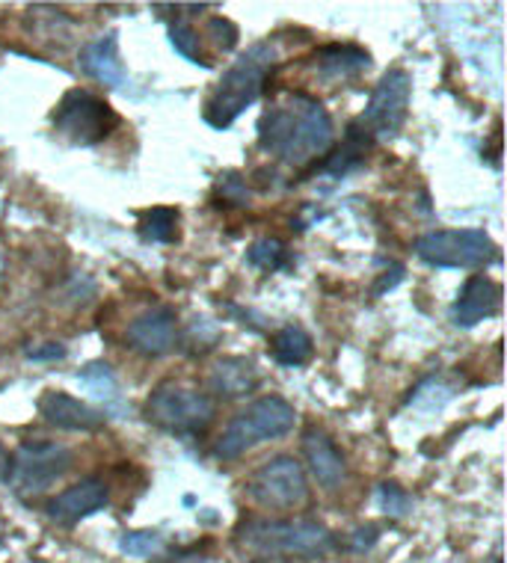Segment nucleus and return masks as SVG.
<instances>
[{
    "mask_svg": "<svg viewBox=\"0 0 507 563\" xmlns=\"http://www.w3.org/2000/svg\"><path fill=\"white\" fill-rule=\"evenodd\" d=\"M332 119L306 92H285L258 119V148L288 166H312L332 148Z\"/></svg>",
    "mask_w": 507,
    "mask_h": 563,
    "instance_id": "nucleus-1",
    "label": "nucleus"
},
{
    "mask_svg": "<svg viewBox=\"0 0 507 563\" xmlns=\"http://www.w3.org/2000/svg\"><path fill=\"white\" fill-rule=\"evenodd\" d=\"M234 537L246 554L262 561H318L335 545V537L312 519H246Z\"/></svg>",
    "mask_w": 507,
    "mask_h": 563,
    "instance_id": "nucleus-2",
    "label": "nucleus"
},
{
    "mask_svg": "<svg viewBox=\"0 0 507 563\" xmlns=\"http://www.w3.org/2000/svg\"><path fill=\"white\" fill-rule=\"evenodd\" d=\"M271 59H274L271 45H255V48L246 51L244 57H238L234 66L225 68L223 78L217 80V87L208 96L206 110H202L208 125L225 131L246 108H253L262 98L271 66H274Z\"/></svg>",
    "mask_w": 507,
    "mask_h": 563,
    "instance_id": "nucleus-3",
    "label": "nucleus"
},
{
    "mask_svg": "<svg viewBox=\"0 0 507 563\" xmlns=\"http://www.w3.org/2000/svg\"><path fill=\"white\" fill-rule=\"evenodd\" d=\"M297 424V409L279 395H267V398L253 400L244 412L229 421L223 437L217 439L214 456L217 460H238L246 454L250 448L271 442V439L288 437Z\"/></svg>",
    "mask_w": 507,
    "mask_h": 563,
    "instance_id": "nucleus-4",
    "label": "nucleus"
},
{
    "mask_svg": "<svg viewBox=\"0 0 507 563\" xmlns=\"http://www.w3.org/2000/svg\"><path fill=\"white\" fill-rule=\"evenodd\" d=\"M214 412V400L206 391L190 389L181 383H161L143 407L148 424L185 439L202 437L211 428Z\"/></svg>",
    "mask_w": 507,
    "mask_h": 563,
    "instance_id": "nucleus-5",
    "label": "nucleus"
},
{
    "mask_svg": "<svg viewBox=\"0 0 507 563\" xmlns=\"http://www.w3.org/2000/svg\"><path fill=\"white\" fill-rule=\"evenodd\" d=\"M51 125L69 146L89 148L119 128V113L89 89H69L51 113Z\"/></svg>",
    "mask_w": 507,
    "mask_h": 563,
    "instance_id": "nucleus-6",
    "label": "nucleus"
},
{
    "mask_svg": "<svg viewBox=\"0 0 507 563\" xmlns=\"http://www.w3.org/2000/svg\"><path fill=\"white\" fill-rule=\"evenodd\" d=\"M416 255L442 271H475L498 262V246L484 229H445L428 232L416 241Z\"/></svg>",
    "mask_w": 507,
    "mask_h": 563,
    "instance_id": "nucleus-7",
    "label": "nucleus"
},
{
    "mask_svg": "<svg viewBox=\"0 0 507 563\" xmlns=\"http://www.w3.org/2000/svg\"><path fill=\"white\" fill-rule=\"evenodd\" d=\"M71 460H75V454L57 442H24L10 456L7 484L12 486L15 496L36 498L48 493L51 486L69 472Z\"/></svg>",
    "mask_w": 507,
    "mask_h": 563,
    "instance_id": "nucleus-8",
    "label": "nucleus"
},
{
    "mask_svg": "<svg viewBox=\"0 0 507 563\" xmlns=\"http://www.w3.org/2000/svg\"><path fill=\"white\" fill-rule=\"evenodd\" d=\"M246 496L267 510H297L309 498V481L302 466L288 454L267 460L246 477Z\"/></svg>",
    "mask_w": 507,
    "mask_h": 563,
    "instance_id": "nucleus-9",
    "label": "nucleus"
},
{
    "mask_svg": "<svg viewBox=\"0 0 507 563\" xmlns=\"http://www.w3.org/2000/svg\"><path fill=\"white\" fill-rule=\"evenodd\" d=\"M412 98V78L404 68H389L381 84L371 92L368 108L362 117V125L374 136H395L407 122Z\"/></svg>",
    "mask_w": 507,
    "mask_h": 563,
    "instance_id": "nucleus-10",
    "label": "nucleus"
},
{
    "mask_svg": "<svg viewBox=\"0 0 507 563\" xmlns=\"http://www.w3.org/2000/svg\"><path fill=\"white\" fill-rule=\"evenodd\" d=\"M125 339L131 347L137 350L140 356L148 360H161L176 347V311L166 306L143 311L134 321L128 323Z\"/></svg>",
    "mask_w": 507,
    "mask_h": 563,
    "instance_id": "nucleus-11",
    "label": "nucleus"
},
{
    "mask_svg": "<svg viewBox=\"0 0 507 563\" xmlns=\"http://www.w3.org/2000/svg\"><path fill=\"white\" fill-rule=\"evenodd\" d=\"M110 489L101 477H84L78 484H71L69 489H63L57 498H51L45 514L51 516V522L57 525H78L80 519L98 514L101 507H108Z\"/></svg>",
    "mask_w": 507,
    "mask_h": 563,
    "instance_id": "nucleus-12",
    "label": "nucleus"
},
{
    "mask_svg": "<svg viewBox=\"0 0 507 563\" xmlns=\"http://www.w3.org/2000/svg\"><path fill=\"white\" fill-rule=\"evenodd\" d=\"M36 409H40V416L48 421L51 428L69 430V433H96L108 421L104 412H98L84 400L71 398L66 391H45Z\"/></svg>",
    "mask_w": 507,
    "mask_h": 563,
    "instance_id": "nucleus-13",
    "label": "nucleus"
},
{
    "mask_svg": "<svg viewBox=\"0 0 507 563\" xmlns=\"http://www.w3.org/2000/svg\"><path fill=\"white\" fill-rule=\"evenodd\" d=\"M502 309V285L489 276H472L458 294V300L451 306V323L472 330L481 321H487Z\"/></svg>",
    "mask_w": 507,
    "mask_h": 563,
    "instance_id": "nucleus-14",
    "label": "nucleus"
},
{
    "mask_svg": "<svg viewBox=\"0 0 507 563\" xmlns=\"http://www.w3.org/2000/svg\"><path fill=\"white\" fill-rule=\"evenodd\" d=\"M302 454H306V463L312 468L315 481L323 489H335V486L344 484L348 466H344L342 451L335 448V442L321 428L302 430Z\"/></svg>",
    "mask_w": 507,
    "mask_h": 563,
    "instance_id": "nucleus-15",
    "label": "nucleus"
},
{
    "mask_svg": "<svg viewBox=\"0 0 507 563\" xmlns=\"http://www.w3.org/2000/svg\"><path fill=\"white\" fill-rule=\"evenodd\" d=\"M78 63L84 68V75L92 78L96 84H104V87L119 89L125 84V66L119 59V42L117 33H104V36H96L89 40L78 54Z\"/></svg>",
    "mask_w": 507,
    "mask_h": 563,
    "instance_id": "nucleus-16",
    "label": "nucleus"
},
{
    "mask_svg": "<svg viewBox=\"0 0 507 563\" xmlns=\"http://www.w3.org/2000/svg\"><path fill=\"white\" fill-rule=\"evenodd\" d=\"M258 383L262 377H258L255 362L244 356H223L208 368V386L223 398H246L258 389Z\"/></svg>",
    "mask_w": 507,
    "mask_h": 563,
    "instance_id": "nucleus-17",
    "label": "nucleus"
},
{
    "mask_svg": "<svg viewBox=\"0 0 507 563\" xmlns=\"http://www.w3.org/2000/svg\"><path fill=\"white\" fill-rule=\"evenodd\" d=\"M374 146V134H371L368 128L362 125V119L351 122L348 131H344V143L339 148H330L327 157H323L318 169L323 175H332V178H342V175L353 173V169H360L365 164V155Z\"/></svg>",
    "mask_w": 507,
    "mask_h": 563,
    "instance_id": "nucleus-18",
    "label": "nucleus"
},
{
    "mask_svg": "<svg viewBox=\"0 0 507 563\" xmlns=\"http://www.w3.org/2000/svg\"><path fill=\"white\" fill-rule=\"evenodd\" d=\"M371 66V54L351 42H335L315 51V68L323 80H344Z\"/></svg>",
    "mask_w": 507,
    "mask_h": 563,
    "instance_id": "nucleus-19",
    "label": "nucleus"
},
{
    "mask_svg": "<svg viewBox=\"0 0 507 563\" xmlns=\"http://www.w3.org/2000/svg\"><path fill=\"white\" fill-rule=\"evenodd\" d=\"M271 353H274V360L279 365H285V368H302V365H309V360H312L315 341L302 327L288 323V327H283L271 339Z\"/></svg>",
    "mask_w": 507,
    "mask_h": 563,
    "instance_id": "nucleus-20",
    "label": "nucleus"
},
{
    "mask_svg": "<svg viewBox=\"0 0 507 563\" xmlns=\"http://www.w3.org/2000/svg\"><path fill=\"white\" fill-rule=\"evenodd\" d=\"M140 238L146 243H176L178 241V211L169 205H157L140 214Z\"/></svg>",
    "mask_w": 507,
    "mask_h": 563,
    "instance_id": "nucleus-21",
    "label": "nucleus"
},
{
    "mask_svg": "<svg viewBox=\"0 0 507 563\" xmlns=\"http://www.w3.org/2000/svg\"><path fill=\"white\" fill-rule=\"evenodd\" d=\"M246 262L267 273L285 271V267L291 264V250H288L283 241H276V238H262V241H255L253 246L246 250Z\"/></svg>",
    "mask_w": 507,
    "mask_h": 563,
    "instance_id": "nucleus-22",
    "label": "nucleus"
},
{
    "mask_svg": "<svg viewBox=\"0 0 507 563\" xmlns=\"http://www.w3.org/2000/svg\"><path fill=\"white\" fill-rule=\"evenodd\" d=\"M78 383L80 386H87V389L101 400H113L119 391L117 377H113V371H110V365H104V362H89V365H84L78 374Z\"/></svg>",
    "mask_w": 507,
    "mask_h": 563,
    "instance_id": "nucleus-23",
    "label": "nucleus"
},
{
    "mask_svg": "<svg viewBox=\"0 0 507 563\" xmlns=\"http://www.w3.org/2000/svg\"><path fill=\"white\" fill-rule=\"evenodd\" d=\"M169 45L176 48V54L190 59L194 66L211 68V63H208V59L202 57V51H199V33H196L187 21H173V24H169Z\"/></svg>",
    "mask_w": 507,
    "mask_h": 563,
    "instance_id": "nucleus-24",
    "label": "nucleus"
},
{
    "mask_svg": "<svg viewBox=\"0 0 507 563\" xmlns=\"http://www.w3.org/2000/svg\"><path fill=\"white\" fill-rule=\"evenodd\" d=\"M119 549L128 558H152V554L164 552V537L157 531H125L119 540Z\"/></svg>",
    "mask_w": 507,
    "mask_h": 563,
    "instance_id": "nucleus-25",
    "label": "nucleus"
},
{
    "mask_svg": "<svg viewBox=\"0 0 507 563\" xmlns=\"http://www.w3.org/2000/svg\"><path fill=\"white\" fill-rule=\"evenodd\" d=\"M381 507L392 519H400L412 510V496L398 484H381Z\"/></svg>",
    "mask_w": 507,
    "mask_h": 563,
    "instance_id": "nucleus-26",
    "label": "nucleus"
},
{
    "mask_svg": "<svg viewBox=\"0 0 507 563\" xmlns=\"http://www.w3.org/2000/svg\"><path fill=\"white\" fill-rule=\"evenodd\" d=\"M208 36L214 40V45L220 51H234L238 48V40H241V30H238V24L229 19H223V15H214V19H208Z\"/></svg>",
    "mask_w": 507,
    "mask_h": 563,
    "instance_id": "nucleus-27",
    "label": "nucleus"
},
{
    "mask_svg": "<svg viewBox=\"0 0 507 563\" xmlns=\"http://www.w3.org/2000/svg\"><path fill=\"white\" fill-rule=\"evenodd\" d=\"M217 199L225 205H244L250 199V187L238 173H225L217 178Z\"/></svg>",
    "mask_w": 507,
    "mask_h": 563,
    "instance_id": "nucleus-28",
    "label": "nucleus"
},
{
    "mask_svg": "<svg viewBox=\"0 0 507 563\" xmlns=\"http://www.w3.org/2000/svg\"><path fill=\"white\" fill-rule=\"evenodd\" d=\"M66 344H59V341H48V344H40V347H30L27 350V360L30 362H57L66 360Z\"/></svg>",
    "mask_w": 507,
    "mask_h": 563,
    "instance_id": "nucleus-29",
    "label": "nucleus"
},
{
    "mask_svg": "<svg viewBox=\"0 0 507 563\" xmlns=\"http://www.w3.org/2000/svg\"><path fill=\"white\" fill-rule=\"evenodd\" d=\"M377 525H362V528H356L351 534V540H348V545H351L353 552H368L371 545L377 543Z\"/></svg>",
    "mask_w": 507,
    "mask_h": 563,
    "instance_id": "nucleus-30",
    "label": "nucleus"
},
{
    "mask_svg": "<svg viewBox=\"0 0 507 563\" xmlns=\"http://www.w3.org/2000/svg\"><path fill=\"white\" fill-rule=\"evenodd\" d=\"M404 273H407V271H404L400 264H392L389 271H386L381 276V282L374 285V297H383V294H386V291H395L400 282H404Z\"/></svg>",
    "mask_w": 507,
    "mask_h": 563,
    "instance_id": "nucleus-31",
    "label": "nucleus"
},
{
    "mask_svg": "<svg viewBox=\"0 0 507 563\" xmlns=\"http://www.w3.org/2000/svg\"><path fill=\"white\" fill-rule=\"evenodd\" d=\"M169 563H211V558H202V554H181V558H173Z\"/></svg>",
    "mask_w": 507,
    "mask_h": 563,
    "instance_id": "nucleus-32",
    "label": "nucleus"
},
{
    "mask_svg": "<svg viewBox=\"0 0 507 563\" xmlns=\"http://www.w3.org/2000/svg\"><path fill=\"white\" fill-rule=\"evenodd\" d=\"M7 468H10V454L0 445V477H7Z\"/></svg>",
    "mask_w": 507,
    "mask_h": 563,
    "instance_id": "nucleus-33",
    "label": "nucleus"
}]
</instances>
